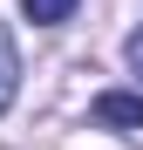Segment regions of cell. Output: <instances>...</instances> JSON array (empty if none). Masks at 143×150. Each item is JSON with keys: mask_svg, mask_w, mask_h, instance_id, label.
Wrapping results in <instances>:
<instances>
[{"mask_svg": "<svg viewBox=\"0 0 143 150\" xmlns=\"http://www.w3.org/2000/svg\"><path fill=\"white\" fill-rule=\"evenodd\" d=\"M123 55H130V68H136V75H143V28H136V34H130V41H123Z\"/></svg>", "mask_w": 143, "mask_h": 150, "instance_id": "4", "label": "cell"}, {"mask_svg": "<svg viewBox=\"0 0 143 150\" xmlns=\"http://www.w3.org/2000/svg\"><path fill=\"white\" fill-rule=\"evenodd\" d=\"M89 116L102 123V130H143V96L136 89H102L89 103Z\"/></svg>", "mask_w": 143, "mask_h": 150, "instance_id": "1", "label": "cell"}, {"mask_svg": "<svg viewBox=\"0 0 143 150\" xmlns=\"http://www.w3.org/2000/svg\"><path fill=\"white\" fill-rule=\"evenodd\" d=\"M20 14H27L34 28H61V21L75 14V0H20Z\"/></svg>", "mask_w": 143, "mask_h": 150, "instance_id": "3", "label": "cell"}, {"mask_svg": "<svg viewBox=\"0 0 143 150\" xmlns=\"http://www.w3.org/2000/svg\"><path fill=\"white\" fill-rule=\"evenodd\" d=\"M14 96H20V55H14V34H7V21H0V116L14 109Z\"/></svg>", "mask_w": 143, "mask_h": 150, "instance_id": "2", "label": "cell"}]
</instances>
